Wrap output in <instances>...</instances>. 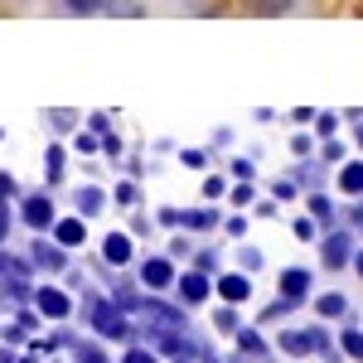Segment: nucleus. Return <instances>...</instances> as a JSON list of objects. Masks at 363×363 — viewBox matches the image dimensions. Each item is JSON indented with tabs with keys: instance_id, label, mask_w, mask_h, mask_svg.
I'll use <instances>...</instances> for the list:
<instances>
[{
	"instance_id": "f257e3e1",
	"label": "nucleus",
	"mask_w": 363,
	"mask_h": 363,
	"mask_svg": "<svg viewBox=\"0 0 363 363\" xmlns=\"http://www.w3.org/2000/svg\"><path fill=\"white\" fill-rule=\"evenodd\" d=\"M87 325H92V335H102V339H131L136 335L131 315L116 306V301H92L87 306Z\"/></svg>"
},
{
	"instance_id": "f03ea898",
	"label": "nucleus",
	"mask_w": 363,
	"mask_h": 363,
	"mask_svg": "<svg viewBox=\"0 0 363 363\" xmlns=\"http://www.w3.org/2000/svg\"><path fill=\"white\" fill-rule=\"evenodd\" d=\"M277 344L291 354V359H306V354H320V349H330V339L325 330H281Z\"/></svg>"
},
{
	"instance_id": "7ed1b4c3",
	"label": "nucleus",
	"mask_w": 363,
	"mask_h": 363,
	"mask_svg": "<svg viewBox=\"0 0 363 363\" xmlns=\"http://www.w3.org/2000/svg\"><path fill=\"white\" fill-rule=\"evenodd\" d=\"M174 281H179V272H174L169 257H150V262H140V286H145V291H174Z\"/></svg>"
},
{
	"instance_id": "20e7f679",
	"label": "nucleus",
	"mask_w": 363,
	"mask_h": 363,
	"mask_svg": "<svg viewBox=\"0 0 363 363\" xmlns=\"http://www.w3.org/2000/svg\"><path fill=\"white\" fill-rule=\"evenodd\" d=\"M354 233H325V242H320V257H325V267L339 272V267H349L354 262Z\"/></svg>"
},
{
	"instance_id": "39448f33",
	"label": "nucleus",
	"mask_w": 363,
	"mask_h": 363,
	"mask_svg": "<svg viewBox=\"0 0 363 363\" xmlns=\"http://www.w3.org/2000/svg\"><path fill=\"white\" fill-rule=\"evenodd\" d=\"M213 291H218L223 306H247L252 301V277L247 272H223V277L213 281Z\"/></svg>"
},
{
	"instance_id": "423d86ee",
	"label": "nucleus",
	"mask_w": 363,
	"mask_h": 363,
	"mask_svg": "<svg viewBox=\"0 0 363 363\" xmlns=\"http://www.w3.org/2000/svg\"><path fill=\"white\" fill-rule=\"evenodd\" d=\"M310 291H315V277H310L306 267H286V272H281V301H286V306L310 301Z\"/></svg>"
},
{
	"instance_id": "0eeeda50",
	"label": "nucleus",
	"mask_w": 363,
	"mask_h": 363,
	"mask_svg": "<svg viewBox=\"0 0 363 363\" xmlns=\"http://www.w3.org/2000/svg\"><path fill=\"white\" fill-rule=\"evenodd\" d=\"M20 218H25L34 233H54V223H58V213H54V203L44 194H29L25 203H20Z\"/></svg>"
},
{
	"instance_id": "6e6552de",
	"label": "nucleus",
	"mask_w": 363,
	"mask_h": 363,
	"mask_svg": "<svg viewBox=\"0 0 363 363\" xmlns=\"http://www.w3.org/2000/svg\"><path fill=\"white\" fill-rule=\"evenodd\" d=\"M174 296H179V306H203L213 296V281L203 277V272H184V277L174 281Z\"/></svg>"
},
{
	"instance_id": "1a4fd4ad",
	"label": "nucleus",
	"mask_w": 363,
	"mask_h": 363,
	"mask_svg": "<svg viewBox=\"0 0 363 363\" xmlns=\"http://www.w3.org/2000/svg\"><path fill=\"white\" fill-rule=\"evenodd\" d=\"M34 306H39V315H49V320H68V315H73L68 291H58V286H39V291H34Z\"/></svg>"
},
{
	"instance_id": "9d476101",
	"label": "nucleus",
	"mask_w": 363,
	"mask_h": 363,
	"mask_svg": "<svg viewBox=\"0 0 363 363\" xmlns=\"http://www.w3.org/2000/svg\"><path fill=\"white\" fill-rule=\"evenodd\" d=\"M131 257H136V242H131L126 233H107V238H102V262H107V267H126Z\"/></svg>"
},
{
	"instance_id": "9b49d317",
	"label": "nucleus",
	"mask_w": 363,
	"mask_h": 363,
	"mask_svg": "<svg viewBox=\"0 0 363 363\" xmlns=\"http://www.w3.org/2000/svg\"><path fill=\"white\" fill-rule=\"evenodd\" d=\"M54 242H58V247H68V252L83 247V242H87V218H58V223H54Z\"/></svg>"
},
{
	"instance_id": "f8f14e48",
	"label": "nucleus",
	"mask_w": 363,
	"mask_h": 363,
	"mask_svg": "<svg viewBox=\"0 0 363 363\" xmlns=\"http://www.w3.org/2000/svg\"><path fill=\"white\" fill-rule=\"evenodd\" d=\"M29 257H34V267H44V272H63V267H68V247L44 242V238L34 242V252H29Z\"/></svg>"
},
{
	"instance_id": "ddd939ff",
	"label": "nucleus",
	"mask_w": 363,
	"mask_h": 363,
	"mask_svg": "<svg viewBox=\"0 0 363 363\" xmlns=\"http://www.w3.org/2000/svg\"><path fill=\"white\" fill-rule=\"evenodd\" d=\"M339 194H349V199H363V160H344L339 165Z\"/></svg>"
},
{
	"instance_id": "4468645a",
	"label": "nucleus",
	"mask_w": 363,
	"mask_h": 363,
	"mask_svg": "<svg viewBox=\"0 0 363 363\" xmlns=\"http://www.w3.org/2000/svg\"><path fill=\"white\" fill-rule=\"evenodd\" d=\"M315 315L344 320V315H349V296H344V291H320V296H315Z\"/></svg>"
},
{
	"instance_id": "2eb2a0df",
	"label": "nucleus",
	"mask_w": 363,
	"mask_h": 363,
	"mask_svg": "<svg viewBox=\"0 0 363 363\" xmlns=\"http://www.w3.org/2000/svg\"><path fill=\"white\" fill-rule=\"evenodd\" d=\"M179 223L184 228H194V233H208V228H218V208H189V213H179Z\"/></svg>"
},
{
	"instance_id": "dca6fc26",
	"label": "nucleus",
	"mask_w": 363,
	"mask_h": 363,
	"mask_svg": "<svg viewBox=\"0 0 363 363\" xmlns=\"http://www.w3.org/2000/svg\"><path fill=\"white\" fill-rule=\"evenodd\" d=\"M102 203H107V199H102L97 184H83V189H78V213H83V218H97V213H102Z\"/></svg>"
},
{
	"instance_id": "f3484780",
	"label": "nucleus",
	"mask_w": 363,
	"mask_h": 363,
	"mask_svg": "<svg viewBox=\"0 0 363 363\" xmlns=\"http://www.w3.org/2000/svg\"><path fill=\"white\" fill-rule=\"evenodd\" d=\"M339 349H344L354 363H363V330H359V325H349V330L339 335Z\"/></svg>"
},
{
	"instance_id": "a211bd4d",
	"label": "nucleus",
	"mask_w": 363,
	"mask_h": 363,
	"mask_svg": "<svg viewBox=\"0 0 363 363\" xmlns=\"http://www.w3.org/2000/svg\"><path fill=\"white\" fill-rule=\"evenodd\" d=\"M310 218H315V223H335V208H330L325 194H310Z\"/></svg>"
},
{
	"instance_id": "6ab92c4d",
	"label": "nucleus",
	"mask_w": 363,
	"mask_h": 363,
	"mask_svg": "<svg viewBox=\"0 0 363 363\" xmlns=\"http://www.w3.org/2000/svg\"><path fill=\"white\" fill-rule=\"evenodd\" d=\"M238 349H242V354H262V349H267V344H262V335H257V330H238Z\"/></svg>"
},
{
	"instance_id": "aec40b11",
	"label": "nucleus",
	"mask_w": 363,
	"mask_h": 363,
	"mask_svg": "<svg viewBox=\"0 0 363 363\" xmlns=\"http://www.w3.org/2000/svg\"><path fill=\"white\" fill-rule=\"evenodd\" d=\"M213 325H218L223 335H238V330H242V325H238V310H233V306L218 310V315H213Z\"/></svg>"
},
{
	"instance_id": "412c9836",
	"label": "nucleus",
	"mask_w": 363,
	"mask_h": 363,
	"mask_svg": "<svg viewBox=\"0 0 363 363\" xmlns=\"http://www.w3.org/2000/svg\"><path fill=\"white\" fill-rule=\"evenodd\" d=\"M233 203H238V208L257 203V189H252V179H238V184H233Z\"/></svg>"
},
{
	"instance_id": "4be33fe9",
	"label": "nucleus",
	"mask_w": 363,
	"mask_h": 363,
	"mask_svg": "<svg viewBox=\"0 0 363 363\" xmlns=\"http://www.w3.org/2000/svg\"><path fill=\"white\" fill-rule=\"evenodd\" d=\"M63 5H68L73 15H97V10H107L112 0H63Z\"/></svg>"
},
{
	"instance_id": "5701e85b",
	"label": "nucleus",
	"mask_w": 363,
	"mask_h": 363,
	"mask_svg": "<svg viewBox=\"0 0 363 363\" xmlns=\"http://www.w3.org/2000/svg\"><path fill=\"white\" fill-rule=\"evenodd\" d=\"M247 5L257 10V15H281V10H291L296 0H247Z\"/></svg>"
},
{
	"instance_id": "b1692460",
	"label": "nucleus",
	"mask_w": 363,
	"mask_h": 363,
	"mask_svg": "<svg viewBox=\"0 0 363 363\" xmlns=\"http://www.w3.org/2000/svg\"><path fill=\"white\" fill-rule=\"evenodd\" d=\"M78 363H112L97 344H78Z\"/></svg>"
},
{
	"instance_id": "393cba45",
	"label": "nucleus",
	"mask_w": 363,
	"mask_h": 363,
	"mask_svg": "<svg viewBox=\"0 0 363 363\" xmlns=\"http://www.w3.org/2000/svg\"><path fill=\"white\" fill-rule=\"evenodd\" d=\"M121 363H160V354H155V349H126Z\"/></svg>"
},
{
	"instance_id": "a878e982",
	"label": "nucleus",
	"mask_w": 363,
	"mask_h": 363,
	"mask_svg": "<svg viewBox=\"0 0 363 363\" xmlns=\"http://www.w3.org/2000/svg\"><path fill=\"white\" fill-rule=\"evenodd\" d=\"M194 272H203V277H208V272H218V252H199V257H194Z\"/></svg>"
},
{
	"instance_id": "bb28decb",
	"label": "nucleus",
	"mask_w": 363,
	"mask_h": 363,
	"mask_svg": "<svg viewBox=\"0 0 363 363\" xmlns=\"http://www.w3.org/2000/svg\"><path fill=\"white\" fill-rule=\"evenodd\" d=\"M238 257H242V272H257V267H262V257H267V252H257V247H242V252H238Z\"/></svg>"
},
{
	"instance_id": "cd10ccee",
	"label": "nucleus",
	"mask_w": 363,
	"mask_h": 363,
	"mask_svg": "<svg viewBox=\"0 0 363 363\" xmlns=\"http://www.w3.org/2000/svg\"><path fill=\"white\" fill-rule=\"evenodd\" d=\"M179 160H184L189 169H203V165H208V155H203V150H179Z\"/></svg>"
},
{
	"instance_id": "c85d7f7f",
	"label": "nucleus",
	"mask_w": 363,
	"mask_h": 363,
	"mask_svg": "<svg viewBox=\"0 0 363 363\" xmlns=\"http://www.w3.org/2000/svg\"><path fill=\"white\" fill-rule=\"evenodd\" d=\"M325 160H335V165H344V145H339L335 136H325Z\"/></svg>"
},
{
	"instance_id": "c756f323",
	"label": "nucleus",
	"mask_w": 363,
	"mask_h": 363,
	"mask_svg": "<svg viewBox=\"0 0 363 363\" xmlns=\"http://www.w3.org/2000/svg\"><path fill=\"white\" fill-rule=\"evenodd\" d=\"M296 238L301 242H315V218H296Z\"/></svg>"
},
{
	"instance_id": "7c9ffc66",
	"label": "nucleus",
	"mask_w": 363,
	"mask_h": 363,
	"mask_svg": "<svg viewBox=\"0 0 363 363\" xmlns=\"http://www.w3.org/2000/svg\"><path fill=\"white\" fill-rule=\"evenodd\" d=\"M49 121H54V126H73V121H78V112H68V107H58V112H49Z\"/></svg>"
},
{
	"instance_id": "2f4dec72",
	"label": "nucleus",
	"mask_w": 363,
	"mask_h": 363,
	"mask_svg": "<svg viewBox=\"0 0 363 363\" xmlns=\"http://www.w3.org/2000/svg\"><path fill=\"white\" fill-rule=\"evenodd\" d=\"M73 145H78L83 155H92V150H102V140H97V136H87V131H83V136H78V140H73Z\"/></svg>"
},
{
	"instance_id": "473e14b6",
	"label": "nucleus",
	"mask_w": 363,
	"mask_h": 363,
	"mask_svg": "<svg viewBox=\"0 0 363 363\" xmlns=\"http://www.w3.org/2000/svg\"><path fill=\"white\" fill-rule=\"evenodd\" d=\"M291 150H296V155H310V150H315V136H291Z\"/></svg>"
},
{
	"instance_id": "72a5a7b5",
	"label": "nucleus",
	"mask_w": 363,
	"mask_h": 363,
	"mask_svg": "<svg viewBox=\"0 0 363 363\" xmlns=\"http://www.w3.org/2000/svg\"><path fill=\"white\" fill-rule=\"evenodd\" d=\"M272 189H277V203H286V199H296V184H291V179H281V184H272Z\"/></svg>"
},
{
	"instance_id": "f704fd0d",
	"label": "nucleus",
	"mask_w": 363,
	"mask_h": 363,
	"mask_svg": "<svg viewBox=\"0 0 363 363\" xmlns=\"http://www.w3.org/2000/svg\"><path fill=\"white\" fill-rule=\"evenodd\" d=\"M116 203H136V184H116Z\"/></svg>"
},
{
	"instance_id": "c9c22d12",
	"label": "nucleus",
	"mask_w": 363,
	"mask_h": 363,
	"mask_svg": "<svg viewBox=\"0 0 363 363\" xmlns=\"http://www.w3.org/2000/svg\"><path fill=\"white\" fill-rule=\"evenodd\" d=\"M228 233H233V238H242V233H247V218H242V213H233V218H228Z\"/></svg>"
},
{
	"instance_id": "e433bc0d",
	"label": "nucleus",
	"mask_w": 363,
	"mask_h": 363,
	"mask_svg": "<svg viewBox=\"0 0 363 363\" xmlns=\"http://www.w3.org/2000/svg\"><path fill=\"white\" fill-rule=\"evenodd\" d=\"M102 150H107V155H121V136H112V131H107V136H102Z\"/></svg>"
},
{
	"instance_id": "4c0bfd02",
	"label": "nucleus",
	"mask_w": 363,
	"mask_h": 363,
	"mask_svg": "<svg viewBox=\"0 0 363 363\" xmlns=\"http://www.w3.org/2000/svg\"><path fill=\"white\" fill-rule=\"evenodd\" d=\"M233 179H252V160H233Z\"/></svg>"
},
{
	"instance_id": "58836bf2",
	"label": "nucleus",
	"mask_w": 363,
	"mask_h": 363,
	"mask_svg": "<svg viewBox=\"0 0 363 363\" xmlns=\"http://www.w3.org/2000/svg\"><path fill=\"white\" fill-rule=\"evenodd\" d=\"M203 194L218 199V194H223V179H218V174H213V179H203Z\"/></svg>"
},
{
	"instance_id": "ea45409f",
	"label": "nucleus",
	"mask_w": 363,
	"mask_h": 363,
	"mask_svg": "<svg viewBox=\"0 0 363 363\" xmlns=\"http://www.w3.org/2000/svg\"><path fill=\"white\" fill-rule=\"evenodd\" d=\"M160 223H165V228H179V208H160Z\"/></svg>"
},
{
	"instance_id": "a19ab883",
	"label": "nucleus",
	"mask_w": 363,
	"mask_h": 363,
	"mask_svg": "<svg viewBox=\"0 0 363 363\" xmlns=\"http://www.w3.org/2000/svg\"><path fill=\"white\" fill-rule=\"evenodd\" d=\"M349 223L363 228V199H359V203H349Z\"/></svg>"
},
{
	"instance_id": "79ce46f5",
	"label": "nucleus",
	"mask_w": 363,
	"mask_h": 363,
	"mask_svg": "<svg viewBox=\"0 0 363 363\" xmlns=\"http://www.w3.org/2000/svg\"><path fill=\"white\" fill-rule=\"evenodd\" d=\"M10 194H15V179H10V174L0 169V199H10Z\"/></svg>"
},
{
	"instance_id": "37998d69",
	"label": "nucleus",
	"mask_w": 363,
	"mask_h": 363,
	"mask_svg": "<svg viewBox=\"0 0 363 363\" xmlns=\"http://www.w3.org/2000/svg\"><path fill=\"white\" fill-rule=\"evenodd\" d=\"M5 238H10V213L0 208V242H5Z\"/></svg>"
},
{
	"instance_id": "c03bdc74",
	"label": "nucleus",
	"mask_w": 363,
	"mask_h": 363,
	"mask_svg": "<svg viewBox=\"0 0 363 363\" xmlns=\"http://www.w3.org/2000/svg\"><path fill=\"white\" fill-rule=\"evenodd\" d=\"M354 267H359V277H363V247H359V252H354Z\"/></svg>"
},
{
	"instance_id": "a18cd8bd",
	"label": "nucleus",
	"mask_w": 363,
	"mask_h": 363,
	"mask_svg": "<svg viewBox=\"0 0 363 363\" xmlns=\"http://www.w3.org/2000/svg\"><path fill=\"white\" fill-rule=\"evenodd\" d=\"M354 140H359V150H363V116H359V131H354Z\"/></svg>"
},
{
	"instance_id": "49530a36",
	"label": "nucleus",
	"mask_w": 363,
	"mask_h": 363,
	"mask_svg": "<svg viewBox=\"0 0 363 363\" xmlns=\"http://www.w3.org/2000/svg\"><path fill=\"white\" fill-rule=\"evenodd\" d=\"M174 363H194V359H174Z\"/></svg>"
}]
</instances>
